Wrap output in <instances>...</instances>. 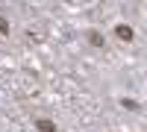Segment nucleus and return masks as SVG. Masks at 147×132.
Instances as JSON below:
<instances>
[{
    "label": "nucleus",
    "mask_w": 147,
    "mask_h": 132,
    "mask_svg": "<svg viewBox=\"0 0 147 132\" xmlns=\"http://www.w3.org/2000/svg\"><path fill=\"white\" fill-rule=\"evenodd\" d=\"M115 35H118L121 41H132V29H129V27H124V23H121V27L115 29Z\"/></svg>",
    "instance_id": "1"
},
{
    "label": "nucleus",
    "mask_w": 147,
    "mask_h": 132,
    "mask_svg": "<svg viewBox=\"0 0 147 132\" xmlns=\"http://www.w3.org/2000/svg\"><path fill=\"white\" fill-rule=\"evenodd\" d=\"M35 126H38L41 132H56V123H53V121H44V117H41V121L35 123Z\"/></svg>",
    "instance_id": "2"
},
{
    "label": "nucleus",
    "mask_w": 147,
    "mask_h": 132,
    "mask_svg": "<svg viewBox=\"0 0 147 132\" xmlns=\"http://www.w3.org/2000/svg\"><path fill=\"white\" fill-rule=\"evenodd\" d=\"M88 41H91L94 47H100V44H103V38H100V35H97V32H88Z\"/></svg>",
    "instance_id": "3"
},
{
    "label": "nucleus",
    "mask_w": 147,
    "mask_h": 132,
    "mask_svg": "<svg viewBox=\"0 0 147 132\" xmlns=\"http://www.w3.org/2000/svg\"><path fill=\"white\" fill-rule=\"evenodd\" d=\"M0 32H3V35H6V32H9V23H6V21H3V18H0Z\"/></svg>",
    "instance_id": "4"
}]
</instances>
